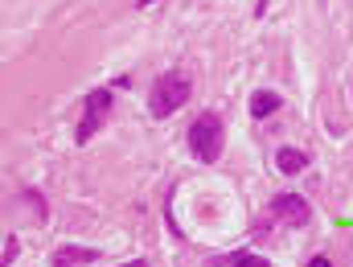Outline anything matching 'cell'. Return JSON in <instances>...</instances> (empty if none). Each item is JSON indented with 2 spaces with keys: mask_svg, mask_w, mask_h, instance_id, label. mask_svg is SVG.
Here are the masks:
<instances>
[{
  "mask_svg": "<svg viewBox=\"0 0 353 267\" xmlns=\"http://www.w3.org/2000/svg\"><path fill=\"white\" fill-rule=\"evenodd\" d=\"M189 103V79L185 75H161L152 90H148V111L157 119H169L173 111H181Z\"/></svg>",
  "mask_w": 353,
  "mask_h": 267,
  "instance_id": "2",
  "label": "cell"
},
{
  "mask_svg": "<svg viewBox=\"0 0 353 267\" xmlns=\"http://www.w3.org/2000/svg\"><path fill=\"white\" fill-rule=\"evenodd\" d=\"M275 169L288 173V177H296V173L308 169V157H304L300 148H279V152H275Z\"/></svg>",
  "mask_w": 353,
  "mask_h": 267,
  "instance_id": "5",
  "label": "cell"
},
{
  "mask_svg": "<svg viewBox=\"0 0 353 267\" xmlns=\"http://www.w3.org/2000/svg\"><path fill=\"white\" fill-rule=\"evenodd\" d=\"M54 267H70V264H54Z\"/></svg>",
  "mask_w": 353,
  "mask_h": 267,
  "instance_id": "10",
  "label": "cell"
},
{
  "mask_svg": "<svg viewBox=\"0 0 353 267\" xmlns=\"http://www.w3.org/2000/svg\"><path fill=\"white\" fill-rule=\"evenodd\" d=\"M271 214H275L283 226H308V218H312V210H308V201H304L300 193H279V197H271Z\"/></svg>",
  "mask_w": 353,
  "mask_h": 267,
  "instance_id": "4",
  "label": "cell"
},
{
  "mask_svg": "<svg viewBox=\"0 0 353 267\" xmlns=\"http://www.w3.org/2000/svg\"><path fill=\"white\" fill-rule=\"evenodd\" d=\"M17 255H21V243H17V235H8V239H4V255H0V259H4V267L12 264Z\"/></svg>",
  "mask_w": 353,
  "mask_h": 267,
  "instance_id": "8",
  "label": "cell"
},
{
  "mask_svg": "<svg viewBox=\"0 0 353 267\" xmlns=\"http://www.w3.org/2000/svg\"><path fill=\"white\" fill-rule=\"evenodd\" d=\"M308 267H333V264H329L325 255H316V259H308Z\"/></svg>",
  "mask_w": 353,
  "mask_h": 267,
  "instance_id": "9",
  "label": "cell"
},
{
  "mask_svg": "<svg viewBox=\"0 0 353 267\" xmlns=\"http://www.w3.org/2000/svg\"><path fill=\"white\" fill-rule=\"evenodd\" d=\"M222 144H226V132H222V119L214 111H205L189 123V148L201 165H214L222 157Z\"/></svg>",
  "mask_w": 353,
  "mask_h": 267,
  "instance_id": "1",
  "label": "cell"
},
{
  "mask_svg": "<svg viewBox=\"0 0 353 267\" xmlns=\"http://www.w3.org/2000/svg\"><path fill=\"white\" fill-rule=\"evenodd\" d=\"M94 259H99V251H90V247H62L54 255V264H94Z\"/></svg>",
  "mask_w": 353,
  "mask_h": 267,
  "instance_id": "7",
  "label": "cell"
},
{
  "mask_svg": "<svg viewBox=\"0 0 353 267\" xmlns=\"http://www.w3.org/2000/svg\"><path fill=\"white\" fill-rule=\"evenodd\" d=\"M107 111H111V90H107V87L90 90V95H87V115H83V123L74 128V140H79V144H87L90 136H94V132L103 128Z\"/></svg>",
  "mask_w": 353,
  "mask_h": 267,
  "instance_id": "3",
  "label": "cell"
},
{
  "mask_svg": "<svg viewBox=\"0 0 353 267\" xmlns=\"http://www.w3.org/2000/svg\"><path fill=\"white\" fill-rule=\"evenodd\" d=\"M279 111V95L275 90H255L251 95V115L255 119H267V115H275Z\"/></svg>",
  "mask_w": 353,
  "mask_h": 267,
  "instance_id": "6",
  "label": "cell"
}]
</instances>
